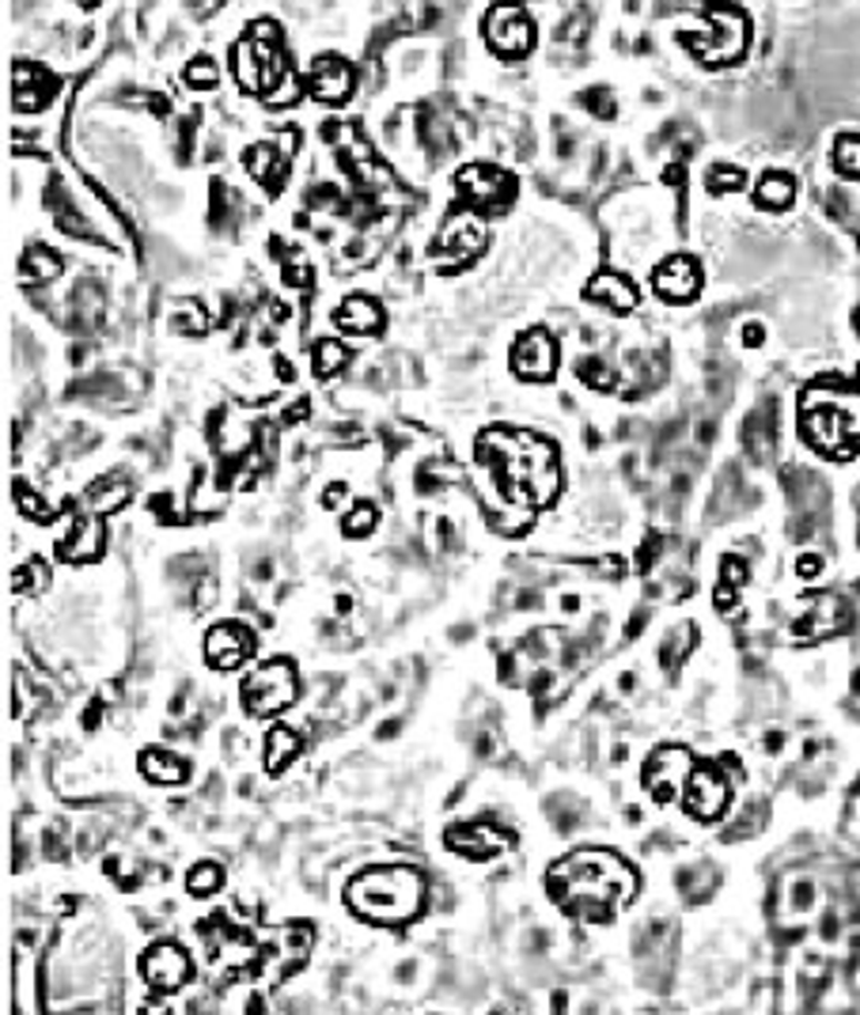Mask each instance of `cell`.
I'll use <instances>...</instances> for the list:
<instances>
[{
    "mask_svg": "<svg viewBox=\"0 0 860 1015\" xmlns=\"http://www.w3.org/2000/svg\"><path fill=\"white\" fill-rule=\"evenodd\" d=\"M800 424L808 444H816L822 455L849 459L860 451V391L834 380L816 383L803 391Z\"/></svg>",
    "mask_w": 860,
    "mask_h": 1015,
    "instance_id": "obj_2",
    "label": "cell"
},
{
    "mask_svg": "<svg viewBox=\"0 0 860 1015\" xmlns=\"http://www.w3.org/2000/svg\"><path fill=\"white\" fill-rule=\"evenodd\" d=\"M649 765H660L663 770V777L644 781L652 792H660V796H671V792H679L682 781H690V758L682 751H660Z\"/></svg>",
    "mask_w": 860,
    "mask_h": 1015,
    "instance_id": "obj_13",
    "label": "cell"
},
{
    "mask_svg": "<svg viewBox=\"0 0 860 1015\" xmlns=\"http://www.w3.org/2000/svg\"><path fill=\"white\" fill-rule=\"evenodd\" d=\"M838 160H841V168H846V171L860 174V141H846V144H841Z\"/></svg>",
    "mask_w": 860,
    "mask_h": 1015,
    "instance_id": "obj_22",
    "label": "cell"
},
{
    "mask_svg": "<svg viewBox=\"0 0 860 1015\" xmlns=\"http://www.w3.org/2000/svg\"><path fill=\"white\" fill-rule=\"evenodd\" d=\"M459 190L467 193L470 201L489 209H501L512 201V179H504L501 171H489V168H467L459 174Z\"/></svg>",
    "mask_w": 860,
    "mask_h": 1015,
    "instance_id": "obj_9",
    "label": "cell"
},
{
    "mask_svg": "<svg viewBox=\"0 0 860 1015\" xmlns=\"http://www.w3.org/2000/svg\"><path fill=\"white\" fill-rule=\"evenodd\" d=\"M296 751H300L296 735L284 732V727H277V732L270 735V754H266V762H270L273 773H281L284 765H289V758H296Z\"/></svg>",
    "mask_w": 860,
    "mask_h": 1015,
    "instance_id": "obj_17",
    "label": "cell"
},
{
    "mask_svg": "<svg viewBox=\"0 0 860 1015\" xmlns=\"http://www.w3.org/2000/svg\"><path fill=\"white\" fill-rule=\"evenodd\" d=\"M217 887H220V867L206 864L190 872V894H212Z\"/></svg>",
    "mask_w": 860,
    "mask_h": 1015,
    "instance_id": "obj_20",
    "label": "cell"
},
{
    "mask_svg": "<svg viewBox=\"0 0 860 1015\" xmlns=\"http://www.w3.org/2000/svg\"><path fill=\"white\" fill-rule=\"evenodd\" d=\"M346 364V349L338 345V341H322L319 345V356H316V368H319V375H330V372H338V368Z\"/></svg>",
    "mask_w": 860,
    "mask_h": 1015,
    "instance_id": "obj_19",
    "label": "cell"
},
{
    "mask_svg": "<svg viewBox=\"0 0 860 1015\" xmlns=\"http://www.w3.org/2000/svg\"><path fill=\"white\" fill-rule=\"evenodd\" d=\"M550 880H566L550 883L553 898L561 902L569 913H580L588 921H607L618 898H630L633 894V872H626L618 864V856L610 853H577L569 864H558L550 872Z\"/></svg>",
    "mask_w": 860,
    "mask_h": 1015,
    "instance_id": "obj_1",
    "label": "cell"
},
{
    "mask_svg": "<svg viewBox=\"0 0 860 1015\" xmlns=\"http://www.w3.org/2000/svg\"><path fill=\"white\" fill-rule=\"evenodd\" d=\"M141 971H144L148 982L156 985V989H179V985L190 977V958H187L182 947L160 944V947H152V952L144 955Z\"/></svg>",
    "mask_w": 860,
    "mask_h": 1015,
    "instance_id": "obj_8",
    "label": "cell"
},
{
    "mask_svg": "<svg viewBox=\"0 0 860 1015\" xmlns=\"http://www.w3.org/2000/svg\"><path fill=\"white\" fill-rule=\"evenodd\" d=\"M486 39L501 58H523L534 46V23L523 8L516 4H497L486 16Z\"/></svg>",
    "mask_w": 860,
    "mask_h": 1015,
    "instance_id": "obj_5",
    "label": "cell"
},
{
    "mask_svg": "<svg viewBox=\"0 0 860 1015\" xmlns=\"http://www.w3.org/2000/svg\"><path fill=\"white\" fill-rule=\"evenodd\" d=\"M588 300H603V303H610L614 311H630L633 303H637V292H633V284L626 281V277H618V273H599L596 281L588 284Z\"/></svg>",
    "mask_w": 860,
    "mask_h": 1015,
    "instance_id": "obj_14",
    "label": "cell"
},
{
    "mask_svg": "<svg viewBox=\"0 0 860 1015\" xmlns=\"http://www.w3.org/2000/svg\"><path fill=\"white\" fill-rule=\"evenodd\" d=\"M187 80H190L193 88H212V84H217V64H212L209 58H198L187 69Z\"/></svg>",
    "mask_w": 860,
    "mask_h": 1015,
    "instance_id": "obj_21",
    "label": "cell"
},
{
    "mask_svg": "<svg viewBox=\"0 0 860 1015\" xmlns=\"http://www.w3.org/2000/svg\"><path fill=\"white\" fill-rule=\"evenodd\" d=\"M758 201L770 209H784L792 201V182L781 179V174H766V179L758 182Z\"/></svg>",
    "mask_w": 860,
    "mask_h": 1015,
    "instance_id": "obj_18",
    "label": "cell"
},
{
    "mask_svg": "<svg viewBox=\"0 0 860 1015\" xmlns=\"http://www.w3.org/2000/svg\"><path fill=\"white\" fill-rule=\"evenodd\" d=\"M512 364L523 380H550L553 364H558V349H553V341L546 338L542 330H531V334H523L520 345H516Z\"/></svg>",
    "mask_w": 860,
    "mask_h": 1015,
    "instance_id": "obj_7",
    "label": "cell"
},
{
    "mask_svg": "<svg viewBox=\"0 0 860 1015\" xmlns=\"http://www.w3.org/2000/svg\"><path fill=\"white\" fill-rule=\"evenodd\" d=\"M338 326L353 330V334H372L379 330V308L372 300H346L338 311Z\"/></svg>",
    "mask_w": 860,
    "mask_h": 1015,
    "instance_id": "obj_15",
    "label": "cell"
},
{
    "mask_svg": "<svg viewBox=\"0 0 860 1015\" xmlns=\"http://www.w3.org/2000/svg\"><path fill=\"white\" fill-rule=\"evenodd\" d=\"M698 284H701L698 262H690V258H682V254L671 258V262H663L660 270H656V292L671 303L693 300L698 297Z\"/></svg>",
    "mask_w": 860,
    "mask_h": 1015,
    "instance_id": "obj_10",
    "label": "cell"
},
{
    "mask_svg": "<svg viewBox=\"0 0 860 1015\" xmlns=\"http://www.w3.org/2000/svg\"><path fill=\"white\" fill-rule=\"evenodd\" d=\"M353 84H357V77L346 61H338V58L316 61V72H311V96H316L319 103H346Z\"/></svg>",
    "mask_w": 860,
    "mask_h": 1015,
    "instance_id": "obj_11",
    "label": "cell"
},
{
    "mask_svg": "<svg viewBox=\"0 0 860 1015\" xmlns=\"http://www.w3.org/2000/svg\"><path fill=\"white\" fill-rule=\"evenodd\" d=\"M728 804V784L717 770H693L687 784V811L698 818H717Z\"/></svg>",
    "mask_w": 860,
    "mask_h": 1015,
    "instance_id": "obj_6",
    "label": "cell"
},
{
    "mask_svg": "<svg viewBox=\"0 0 860 1015\" xmlns=\"http://www.w3.org/2000/svg\"><path fill=\"white\" fill-rule=\"evenodd\" d=\"M800 572H803V576H816V572H819V561H800Z\"/></svg>",
    "mask_w": 860,
    "mask_h": 1015,
    "instance_id": "obj_24",
    "label": "cell"
},
{
    "mask_svg": "<svg viewBox=\"0 0 860 1015\" xmlns=\"http://www.w3.org/2000/svg\"><path fill=\"white\" fill-rule=\"evenodd\" d=\"M424 880L413 867H372L349 887V906L379 925H402L421 910Z\"/></svg>",
    "mask_w": 860,
    "mask_h": 1015,
    "instance_id": "obj_3",
    "label": "cell"
},
{
    "mask_svg": "<svg viewBox=\"0 0 860 1015\" xmlns=\"http://www.w3.org/2000/svg\"><path fill=\"white\" fill-rule=\"evenodd\" d=\"M141 765H144V773H148V777H152V781H160V784L187 781V762H182V758H171V754L148 751L144 758H141Z\"/></svg>",
    "mask_w": 860,
    "mask_h": 1015,
    "instance_id": "obj_16",
    "label": "cell"
},
{
    "mask_svg": "<svg viewBox=\"0 0 860 1015\" xmlns=\"http://www.w3.org/2000/svg\"><path fill=\"white\" fill-rule=\"evenodd\" d=\"M368 523H372V512H368V508H360V515H349L346 531H349V534H364V531H368Z\"/></svg>",
    "mask_w": 860,
    "mask_h": 1015,
    "instance_id": "obj_23",
    "label": "cell"
},
{
    "mask_svg": "<svg viewBox=\"0 0 860 1015\" xmlns=\"http://www.w3.org/2000/svg\"><path fill=\"white\" fill-rule=\"evenodd\" d=\"M292 697H296V675L284 660L254 671V675L243 682V705L251 709V716L281 713V709H289Z\"/></svg>",
    "mask_w": 860,
    "mask_h": 1015,
    "instance_id": "obj_4",
    "label": "cell"
},
{
    "mask_svg": "<svg viewBox=\"0 0 860 1015\" xmlns=\"http://www.w3.org/2000/svg\"><path fill=\"white\" fill-rule=\"evenodd\" d=\"M206 656H209L212 667H220V671L239 667V663L251 656V633L239 630V625H220V630L209 633Z\"/></svg>",
    "mask_w": 860,
    "mask_h": 1015,
    "instance_id": "obj_12",
    "label": "cell"
}]
</instances>
